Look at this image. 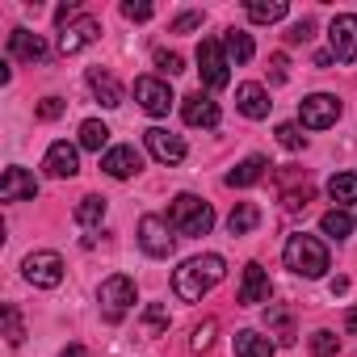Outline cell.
Listing matches in <instances>:
<instances>
[{"label": "cell", "mask_w": 357, "mask_h": 357, "mask_svg": "<svg viewBox=\"0 0 357 357\" xmlns=\"http://www.w3.org/2000/svg\"><path fill=\"white\" fill-rule=\"evenodd\" d=\"M227 68H231V63H227L223 43L202 38V47H198V72H202V84H206V89H227V80H231Z\"/></svg>", "instance_id": "7"}, {"label": "cell", "mask_w": 357, "mask_h": 357, "mask_svg": "<svg viewBox=\"0 0 357 357\" xmlns=\"http://www.w3.org/2000/svg\"><path fill=\"white\" fill-rule=\"evenodd\" d=\"M22 273H26V282H30V286H38V290H55V286L63 282V257H59V252H51V248L30 252V257L22 261Z\"/></svg>", "instance_id": "5"}, {"label": "cell", "mask_w": 357, "mask_h": 357, "mask_svg": "<svg viewBox=\"0 0 357 357\" xmlns=\"http://www.w3.org/2000/svg\"><path fill=\"white\" fill-rule=\"evenodd\" d=\"M265 324L282 332V344H294V324H290V311H286V307L269 303V311H265Z\"/></svg>", "instance_id": "30"}, {"label": "cell", "mask_w": 357, "mask_h": 357, "mask_svg": "<svg viewBox=\"0 0 357 357\" xmlns=\"http://www.w3.org/2000/svg\"><path fill=\"white\" fill-rule=\"evenodd\" d=\"M5 336H9V344H22L26 340V328H22L17 307H5Z\"/></svg>", "instance_id": "34"}, {"label": "cell", "mask_w": 357, "mask_h": 357, "mask_svg": "<svg viewBox=\"0 0 357 357\" xmlns=\"http://www.w3.org/2000/svg\"><path fill=\"white\" fill-rule=\"evenodd\" d=\"M227 265L219 252H202V257H190L181 261V269H172V290L176 298H185V303H202L219 282H223Z\"/></svg>", "instance_id": "1"}, {"label": "cell", "mask_w": 357, "mask_h": 357, "mask_svg": "<svg viewBox=\"0 0 357 357\" xmlns=\"http://www.w3.org/2000/svg\"><path fill=\"white\" fill-rule=\"evenodd\" d=\"M101 219H105V198L84 194V198L76 202V223H80V227H97Z\"/></svg>", "instance_id": "26"}, {"label": "cell", "mask_w": 357, "mask_h": 357, "mask_svg": "<svg viewBox=\"0 0 357 357\" xmlns=\"http://www.w3.org/2000/svg\"><path fill=\"white\" fill-rule=\"evenodd\" d=\"M155 68H160L164 76H181V72H185V59L176 55V51H160V55H155Z\"/></svg>", "instance_id": "35"}, {"label": "cell", "mask_w": 357, "mask_h": 357, "mask_svg": "<svg viewBox=\"0 0 357 357\" xmlns=\"http://www.w3.org/2000/svg\"><path fill=\"white\" fill-rule=\"evenodd\" d=\"M105 143H109V126H105V122H97V118L80 122V147H89V151H101Z\"/></svg>", "instance_id": "28"}, {"label": "cell", "mask_w": 357, "mask_h": 357, "mask_svg": "<svg viewBox=\"0 0 357 357\" xmlns=\"http://www.w3.org/2000/svg\"><path fill=\"white\" fill-rule=\"evenodd\" d=\"M202 26V13H181L172 22V34H190V30H198Z\"/></svg>", "instance_id": "41"}, {"label": "cell", "mask_w": 357, "mask_h": 357, "mask_svg": "<svg viewBox=\"0 0 357 357\" xmlns=\"http://www.w3.org/2000/svg\"><path fill=\"white\" fill-rule=\"evenodd\" d=\"M286 76H290L286 55H273V59H269V80H273V84H286Z\"/></svg>", "instance_id": "40"}, {"label": "cell", "mask_w": 357, "mask_h": 357, "mask_svg": "<svg viewBox=\"0 0 357 357\" xmlns=\"http://www.w3.org/2000/svg\"><path fill=\"white\" fill-rule=\"evenodd\" d=\"M59 357H89V353H84V344H68V349H63Z\"/></svg>", "instance_id": "45"}, {"label": "cell", "mask_w": 357, "mask_h": 357, "mask_svg": "<svg viewBox=\"0 0 357 357\" xmlns=\"http://www.w3.org/2000/svg\"><path fill=\"white\" fill-rule=\"evenodd\" d=\"M319 227H324V236H332V240H344L349 231H353V219L336 206V211H328L324 219H319Z\"/></svg>", "instance_id": "29"}, {"label": "cell", "mask_w": 357, "mask_h": 357, "mask_svg": "<svg viewBox=\"0 0 357 357\" xmlns=\"http://www.w3.org/2000/svg\"><path fill=\"white\" fill-rule=\"evenodd\" d=\"M344 328H349V332H353V336H357V307H353V311H349V315H344Z\"/></svg>", "instance_id": "46"}, {"label": "cell", "mask_w": 357, "mask_h": 357, "mask_svg": "<svg viewBox=\"0 0 357 357\" xmlns=\"http://www.w3.org/2000/svg\"><path fill=\"white\" fill-rule=\"evenodd\" d=\"M328 198L340 206V202H357V172H336L328 181Z\"/></svg>", "instance_id": "27"}, {"label": "cell", "mask_w": 357, "mask_h": 357, "mask_svg": "<svg viewBox=\"0 0 357 357\" xmlns=\"http://www.w3.org/2000/svg\"><path fill=\"white\" fill-rule=\"evenodd\" d=\"M336 118H340V101L332 93H311L298 105V122L307 130H328V126H336Z\"/></svg>", "instance_id": "8"}, {"label": "cell", "mask_w": 357, "mask_h": 357, "mask_svg": "<svg viewBox=\"0 0 357 357\" xmlns=\"http://www.w3.org/2000/svg\"><path fill=\"white\" fill-rule=\"evenodd\" d=\"M269 294H273L269 273H265L257 261L244 265V278H240V303H244V307H261V303H269Z\"/></svg>", "instance_id": "14"}, {"label": "cell", "mask_w": 357, "mask_h": 357, "mask_svg": "<svg viewBox=\"0 0 357 357\" xmlns=\"http://www.w3.org/2000/svg\"><path fill=\"white\" fill-rule=\"evenodd\" d=\"M143 324H147V332L155 336L160 328H168V307H164V303H151V307H147V315H143Z\"/></svg>", "instance_id": "37"}, {"label": "cell", "mask_w": 357, "mask_h": 357, "mask_svg": "<svg viewBox=\"0 0 357 357\" xmlns=\"http://www.w3.org/2000/svg\"><path fill=\"white\" fill-rule=\"evenodd\" d=\"M97 303H101V315H105L109 324H118V319L135 307V282H130V278H122V273L105 278V282H101V290H97Z\"/></svg>", "instance_id": "4"}, {"label": "cell", "mask_w": 357, "mask_h": 357, "mask_svg": "<svg viewBox=\"0 0 357 357\" xmlns=\"http://www.w3.org/2000/svg\"><path fill=\"white\" fill-rule=\"evenodd\" d=\"M76 13H80V5H59V9H55V22H59V30H63V26H72V17H76Z\"/></svg>", "instance_id": "43"}, {"label": "cell", "mask_w": 357, "mask_h": 357, "mask_svg": "<svg viewBox=\"0 0 357 357\" xmlns=\"http://www.w3.org/2000/svg\"><path fill=\"white\" fill-rule=\"evenodd\" d=\"M328 47H332V59H340V63H353L357 59V13H336L332 17Z\"/></svg>", "instance_id": "9"}, {"label": "cell", "mask_w": 357, "mask_h": 357, "mask_svg": "<svg viewBox=\"0 0 357 357\" xmlns=\"http://www.w3.org/2000/svg\"><path fill=\"white\" fill-rule=\"evenodd\" d=\"M97 38H101V22H97V17H76L72 26L59 30V51H63V55H76V51H84L89 43H97Z\"/></svg>", "instance_id": "13"}, {"label": "cell", "mask_w": 357, "mask_h": 357, "mask_svg": "<svg viewBox=\"0 0 357 357\" xmlns=\"http://www.w3.org/2000/svg\"><path fill=\"white\" fill-rule=\"evenodd\" d=\"M236 357H273V340L244 328V332H236Z\"/></svg>", "instance_id": "23"}, {"label": "cell", "mask_w": 357, "mask_h": 357, "mask_svg": "<svg viewBox=\"0 0 357 357\" xmlns=\"http://www.w3.org/2000/svg\"><path fill=\"white\" fill-rule=\"evenodd\" d=\"M59 114H63V101H59V97H43V101H38V118H43V122H55Z\"/></svg>", "instance_id": "39"}, {"label": "cell", "mask_w": 357, "mask_h": 357, "mask_svg": "<svg viewBox=\"0 0 357 357\" xmlns=\"http://www.w3.org/2000/svg\"><path fill=\"white\" fill-rule=\"evenodd\" d=\"M101 168L114 176V181H126V176H135V172L143 168V155H139L130 143H122V147H109V151L101 155Z\"/></svg>", "instance_id": "15"}, {"label": "cell", "mask_w": 357, "mask_h": 357, "mask_svg": "<svg viewBox=\"0 0 357 357\" xmlns=\"http://www.w3.org/2000/svg\"><path fill=\"white\" fill-rule=\"evenodd\" d=\"M135 101H139L151 118H164L176 97H172L168 80H160V76H139V80H135Z\"/></svg>", "instance_id": "10"}, {"label": "cell", "mask_w": 357, "mask_h": 357, "mask_svg": "<svg viewBox=\"0 0 357 357\" xmlns=\"http://www.w3.org/2000/svg\"><path fill=\"white\" fill-rule=\"evenodd\" d=\"M89 89H93V97H97L105 109H118V105H122V84L114 80L109 68H89Z\"/></svg>", "instance_id": "17"}, {"label": "cell", "mask_w": 357, "mask_h": 357, "mask_svg": "<svg viewBox=\"0 0 357 357\" xmlns=\"http://www.w3.org/2000/svg\"><path fill=\"white\" fill-rule=\"evenodd\" d=\"M257 223H261V211H257V202H240V206L227 215V231H231V236H248Z\"/></svg>", "instance_id": "25"}, {"label": "cell", "mask_w": 357, "mask_h": 357, "mask_svg": "<svg viewBox=\"0 0 357 357\" xmlns=\"http://www.w3.org/2000/svg\"><path fill=\"white\" fill-rule=\"evenodd\" d=\"M307 202H311V190H307V185L286 194V211H298V206H307Z\"/></svg>", "instance_id": "42"}, {"label": "cell", "mask_w": 357, "mask_h": 357, "mask_svg": "<svg viewBox=\"0 0 357 357\" xmlns=\"http://www.w3.org/2000/svg\"><path fill=\"white\" fill-rule=\"evenodd\" d=\"M181 114H185V122L190 126H219V105L211 101V97H202V93H190V97H181Z\"/></svg>", "instance_id": "18"}, {"label": "cell", "mask_w": 357, "mask_h": 357, "mask_svg": "<svg viewBox=\"0 0 357 357\" xmlns=\"http://www.w3.org/2000/svg\"><path fill=\"white\" fill-rule=\"evenodd\" d=\"M168 223L176 227V236H211L215 211H211V202H202L198 194H176L172 206H168Z\"/></svg>", "instance_id": "3"}, {"label": "cell", "mask_w": 357, "mask_h": 357, "mask_svg": "<svg viewBox=\"0 0 357 357\" xmlns=\"http://www.w3.org/2000/svg\"><path fill=\"white\" fill-rule=\"evenodd\" d=\"M223 51H227V63H248V59L257 55L252 34H244V30H236V26L223 34Z\"/></svg>", "instance_id": "22"}, {"label": "cell", "mask_w": 357, "mask_h": 357, "mask_svg": "<svg viewBox=\"0 0 357 357\" xmlns=\"http://www.w3.org/2000/svg\"><path fill=\"white\" fill-rule=\"evenodd\" d=\"M328 290H332V294H349V278H332Z\"/></svg>", "instance_id": "44"}, {"label": "cell", "mask_w": 357, "mask_h": 357, "mask_svg": "<svg viewBox=\"0 0 357 357\" xmlns=\"http://www.w3.org/2000/svg\"><path fill=\"white\" fill-rule=\"evenodd\" d=\"M286 13H290L286 0H252V5H248V17H252L257 26H273V22H282Z\"/></svg>", "instance_id": "24"}, {"label": "cell", "mask_w": 357, "mask_h": 357, "mask_svg": "<svg viewBox=\"0 0 357 357\" xmlns=\"http://www.w3.org/2000/svg\"><path fill=\"white\" fill-rule=\"evenodd\" d=\"M143 143H147V151H151L160 164H181V160H185V139L172 135V130H164V126L143 130Z\"/></svg>", "instance_id": "11"}, {"label": "cell", "mask_w": 357, "mask_h": 357, "mask_svg": "<svg viewBox=\"0 0 357 357\" xmlns=\"http://www.w3.org/2000/svg\"><path fill=\"white\" fill-rule=\"evenodd\" d=\"M38 198V181L26 168H5L0 176V202H34Z\"/></svg>", "instance_id": "12"}, {"label": "cell", "mask_w": 357, "mask_h": 357, "mask_svg": "<svg viewBox=\"0 0 357 357\" xmlns=\"http://www.w3.org/2000/svg\"><path fill=\"white\" fill-rule=\"evenodd\" d=\"M282 257H286V269L298 273V278H307V282L324 278V269H328V248H324V240H315V236H307V231L290 236Z\"/></svg>", "instance_id": "2"}, {"label": "cell", "mask_w": 357, "mask_h": 357, "mask_svg": "<svg viewBox=\"0 0 357 357\" xmlns=\"http://www.w3.org/2000/svg\"><path fill=\"white\" fill-rule=\"evenodd\" d=\"M9 55H13V59H26V63H34V59H47V43H43V34L13 30V34H9Z\"/></svg>", "instance_id": "20"}, {"label": "cell", "mask_w": 357, "mask_h": 357, "mask_svg": "<svg viewBox=\"0 0 357 357\" xmlns=\"http://www.w3.org/2000/svg\"><path fill=\"white\" fill-rule=\"evenodd\" d=\"M336 349H340L336 332H328V328L311 332V353H315V357H336Z\"/></svg>", "instance_id": "32"}, {"label": "cell", "mask_w": 357, "mask_h": 357, "mask_svg": "<svg viewBox=\"0 0 357 357\" xmlns=\"http://www.w3.org/2000/svg\"><path fill=\"white\" fill-rule=\"evenodd\" d=\"M236 105H240V114L244 118H252V122H261V118H269V93L261 89V84H240L236 89Z\"/></svg>", "instance_id": "19"}, {"label": "cell", "mask_w": 357, "mask_h": 357, "mask_svg": "<svg viewBox=\"0 0 357 357\" xmlns=\"http://www.w3.org/2000/svg\"><path fill=\"white\" fill-rule=\"evenodd\" d=\"M43 168L51 172V176H76L80 172V155H76V147L68 143V139H59V143H51L47 147V160H43Z\"/></svg>", "instance_id": "16"}, {"label": "cell", "mask_w": 357, "mask_h": 357, "mask_svg": "<svg viewBox=\"0 0 357 357\" xmlns=\"http://www.w3.org/2000/svg\"><path fill=\"white\" fill-rule=\"evenodd\" d=\"M176 227L168 223V219H160V215H143L139 219V248L147 252V257H172V248H176V236H172Z\"/></svg>", "instance_id": "6"}, {"label": "cell", "mask_w": 357, "mask_h": 357, "mask_svg": "<svg viewBox=\"0 0 357 357\" xmlns=\"http://www.w3.org/2000/svg\"><path fill=\"white\" fill-rule=\"evenodd\" d=\"M151 13H155V9L147 5V0H126V5H122V17H126V22H147Z\"/></svg>", "instance_id": "38"}, {"label": "cell", "mask_w": 357, "mask_h": 357, "mask_svg": "<svg viewBox=\"0 0 357 357\" xmlns=\"http://www.w3.org/2000/svg\"><path fill=\"white\" fill-rule=\"evenodd\" d=\"M215 332H219V319H202V324L194 328V336H190V349H194V353H206V349L215 344Z\"/></svg>", "instance_id": "31"}, {"label": "cell", "mask_w": 357, "mask_h": 357, "mask_svg": "<svg viewBox=\"0 0 357 357\" xmlns=\"http://www.w3.org/2000/svg\"><path fill=\"white\" fill-rule=\"evenodd\" d=\"M278 143H282L286 151H298V147H307V135L298 130V122H282V126H278Z\"/></svg>", "instance_id": "33"}, {"label": "cell", "mask_w": 357, "mask_h": 357, "mask_svg": "<svg viewBox=\"0 0 357 357\" xmlns=\"http://www.w3.org/2000/svg\"><path fill=\"white\" fill-rule=\"evenodd\" d=\"M265 168H269V160H265V155H248V160H240V164L223 176V181H227L231 190H244V185H257V181H261Z\"/></svg>", "instance_id": "21"}, {"label": "cell", "mask_w": 357, "mask_h": 357, "mask_svg": "<svg viewBox=\"0 0 357 357\" xmlns=\"http://www.w3.org/2000/svg\"><path fill=\"white\" fill-rule=\"evenodd\" d=\"M311 34H315V22H311V17H303V22H294V26L286 30V43H290V47H298V43H311Z\"/></svg>", "instance_id": "36"}]
</instances>
